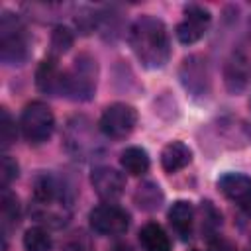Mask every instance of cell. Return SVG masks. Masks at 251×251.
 <instances>
[{
  "label": "cell",
  "mask_w": 251,
  "mask_h": 251,
  "mask_svg": "<svg viewBox=\"0 0 251 251\" xmlns=\"http://www.w3.org/2000/svg\"><path fill=\"white\" fill-rule=\"evenodd\" d=\"M129 43L137 59L149 69L163 67L171 57L167 27L157 18L151 16L139 18L129 29Z\"/></svg>",
  "instance_id": "6da1fadb"
},
{
  "label": "cell",
  "mask_w": 251,
  "mask_h": 251,
  "mask_svg": "<svg viewBox=\"0 0 251 251\" xmlns=\"http://www.w3.org/2000/svg\"><path fill=\"white\" fill-rule=\"evenodd\" d=\"M20 127H22V133L24 137L37 145V143H43L51 137L53 133V127H55V118H53V112L47 104L43 102H31L24 108L22 112V118H20Z\"/></svg>",
  "instance_id": "7a4b0ae2"
},
{
  "label": "cell",
  "mask_w": 251,
  "mask_h": 251,
  "mask_svg": "<svg viewBox=\"0 0 251 251\" xmlns=\"http://www.w3.org/2000/svg\"><path fill=\"white\" fill-rule=\"evenodd\" d=\"M137 122V112L133 106L124 104V102H116L112 106H108L100 118V131L110 137V139H122L127 137Z\"/></svg>",
  "instance_id": "3957f363"
},
{
  "label": "cell",
  "mask_w": 251,
  "mask_h": 251,
  "mask_svg": "<svg viewBox=\"0 0 251 251\" xmlns=\"http://www.w3.org/2000/svg\"><path fill=\"white\" fill-rule=\"evenodd\" d=\"M88 220H90V227L96 233H102V235H122L129 227L127 212L114 206V204L96 206L90 212Z\"/></svg>",
  "instance_id": "277c9868"
},
{
  "label": "cell",
  "mask_w": 251,
  "mask_h": 251,
  "mask_svg": "<svg viewBox=\"0 0 251 251\" xmlns=\"http://www.w3.org/2000/svg\"><path fill=\"white\" fill-rule=\"evenodd\" d=\"M2 29V59L8 63H20L27 55V43L14 16L6 14L0 22Z\"/></svg>",
  "instance_id": "5b68a950"
},
{
  "label": "cell",
  "mask_w": 251,
  "mask_h": 251,
  "mask_svg": "<svg viewBox=\"0 0 251 251\" xmlns=\"http://www.w3.org/2000/svg\"><path fill=\"white\" fill-rule=\"evenodd\" d=\"M210 12L202 6H188L184 10V20L176 25V37L180 43L190 45L204 37L208 25H210Z\"/></svg>",
  "instance_id": "8992f818"
},
{
  "label": "cell",
  "mask_w": 251,
  "mask_h": 251,
  "mask_svg": "<svg viewBox=\"0 0 251 251\" xmlns=\"http://www.w3.org/2000/svg\"><path fill=\"white\" fill-rule=\"evenodd\" d=\"M251 78V61L243 51H233L224 65V82L227 92L241 94Z\"/></svg>",
  "instance_id": "52a82bcc"
},
{
  "label": "cell",
  "mask_w": 251,
  "mask_h": 251,
  "mask_svg": "<svg viewBox=\"0 0 251 251\" xmlns=\"http://www.w3.org/2000/svg\"><path fill=\"white\" fill-rule=\"evenodd\" d=\"M90 182H92L96 194L106 202L118 200L126 188V178L122 176V173H118L116 169H110V167H96L92 171Z\"/></svg>",
  "instance_id": "ba28073f"
},
{
  "label": "cell",
  "mask_w": 251,
  "mask_h": 251,
  "mask_svg": "<svg viewBox=\"0 0 251 251\" xmlns=\"http://www.w3.org/2000/svg\"><path fill=\"white\" fill-rule=\"evenodd\" d=\"M94 61L88 59L86 55L78 57L75 61V71L71 76H67V90L71 94H76V98H82L80 94H84V98H88L96 86V78H94Z\"/></svg>",
  "instance_id": "9c48e42d"
},
{
  "label": "cell",
  "mask_w": 251,
  "mask_h": 251,
  "mask_svg": "<svg viewBox=\"0 0 251 251\" xmlns=\"http://www.w3.org/2000/svg\"><path fill=\"white\" fill-rule=\"evenodd\" d=\"M222 194L239 206H251V176L241 173H227L218 180Z\"/></svg>",
  "instance_id": "30bf717a"
},
{
  "label": "cell",
  "mask_w": 251,
  "mask_h": 251,
  "mask_svg": "<svg viewBox=\"0 0 251 251\" xmlns=\"http://www.w3.org/2000/svg\"><path fill=\"white\" fill-rule=\"evenodd\" d=\"M180 76L184 86L194 92V94H202L204 86H208V73H206V61L198 55H192L188 59H184L182 67H180Z\"/></svg>",
  "instance_id": "8fae6325"
},
{
  "label": "cell",
  "mask_w": 251,
  "mask_h": 251,
  "mask_svg": "<svg viewBox=\"0 0 251 251\" xmlns=\"http://www.w3.org/2000/svg\"><path fill=\"white\" fill-rule=\"evenodd\" d=\"M35 82L43 92H49V94H59L67 90V76H63V73L59 71L53 59H45L39 65L35 73Z\"/></svg>",
  "instance_id": "7c38bea8"
},
{
  "label": "cell",
  "mask_w": 251,
  "mask_h": 251,
  "mask_svg": "<svg viewBox=\"0 0 251 251\" xmlns=\"http://www.w3.org/2000/svg\"><path fill=\"white\" fill-rule=\"evenodd\" d=\"M61 194H63V188L59 184V180L51 175H41L35 178V184H33V200L37 206H43V208H51L55 206V202L61 200Z\"/></svg>",
  "instance_id": "4fadbf2b"
},
{
  "label": "cell",
  "mask_w": 251,
  "mask_h": 251,
  "mask_svg": "<svg viewBox=\"0 0 251 251\" xmlns=\"http://www.w3.org/2000/svg\"><path fill=\"white\" fill-rule=\"evenodd\" d=\"M192 161V151L182 141H173L161 151V165L167 173H176Z\"/></svg>",
  "instance_id": "5bb4252c"
},
{
  "label": "cell",
  "mask_w": 251,
  "mask_h": 251,
  "mask_svg": "<svg viewBox=\"0 0 251 251\" xmlns=\"http://www.w3.org/2000/svg\"><path fill=\"white\" fill-rule=\"evenodd\" d=\"M194 220V208L188 200H176L169 210V222L175 227V231L182 237H186L192 229Z\"/></svg>",
  "instance_id": "9a60e30c"
},
{
  "label": "cell",
  "mask_w": 251,
  "mask_h": 251,
  "mask_svg": "<svg viewBox=\"0 0 251 251\" xmlns=\"http://www.w3.org/2000/svg\"><path fill=\"white\" fill-rule=\"evenodd\" d=\"M139 241L145 251H171V241L159 224H147L139 231Z\"/></svg>",
  "instance_id": "2e32d148"
},
{
  "label": "cell",
  "mask_w": 251,
  "mask_h": 251,
  "mask_svg": "<svg viewBox=\"0 0 251 251\" xmlns=\"http://www.w3.org/2000/svg\"><path fill=\"white\" fill-rule=\"evenodd\" d=\"M120 163L126 169V173H129L133 176H139V175L147 173V169H149V155L141 147H127V149L122 151Z\"/></svg>",
  "instance_id": "e0dca14e"
},
{
  "label": "cell",
  "mask_w": 251,
  "mask_h": 251,
  "mask_svg": "<svg viewBox=\"0 0 251 251\" xmlns=\"http://www.w3.org/2000/svg\"><path fill=\"white\" fill-rule=\"evenodd\" d=\"M51 245H53L51 235L39 226L29 227L24 233V249L25 251H51Z\"/></svg>",
  "instance_id": "ac0fdd59"
},
{
  "label": "cell",
  "mask_w": 251,
  "mask_h": 251,
  "mask_svg": "<svg viewBox=\"0 0 251 251\" xmlns=\"http://www.w3.org/2000/svg\"><path fill=\"white\" fill-rule=\"evenodd\" d=\"M0 139H2L4 149H8L16 141V124L4 108L0 110Z\"/></svg>",
  "instance_id": "d6986e66"
},
{
  "label": "cell",
  "mask_w": 251,
  "mask_h": 251,
  "mask_svg": "<svg viewBox=\"0 0 251 251\" xmlns=\"http://www.w3.org/2000/svg\"><path fill=\"white\" fill-rule=\"evenodd\" d=\"M135 200L139 202V206L151 210L155 206H159L157 202L161 200V192H159V186L155 184H145V186H139L137 194H135Z\"/></svg>",
  "instance_id": "ffe728a7"
},
{
  "label": "cell",
  "mask_w": 251,
  "mask_h": 251,
  "mask_svg": "<svg viewBox=\"0 0 251 251\" xmlns=\"http://www.w3.org/2000/svg\"><path fill=\"white\" fill-rule=\"evenodd\" d=\"M71 45H73V33H71L67 27H63V25L55 27L53 37H51V47H53V51H55V53H65V51H69Z\"/></svg>",
  "instance_id": "44dd1931"
},
{
  "label": "cell",
  "mask_w": 251,
  "mask_h": 251,
  "mask_svg": "<svg viewBox=\"0 0 251 251\" xmlns=\"http://www.w3.org/2000/svg\"><path fill=\"white\" fill-rule=\"evenodd\" d=\"M2 216H4L6 222H16L18 216H20L18 198L8 188H4V192H2Z\"/></svg>",
  "instance_id": "7402d4cb"
},
{
  "label": "cell",
  "mask_w": 251,
  "mask_h": 251,
  "mask_svg": "<svg viewBox=\"0 0 251 251\" xmlns=\"http://www.w3.org/2000/svg\"><path fill=\"white\" fill-rule=\"evenodd\" d=\"M16 176H18V163L10 155H4L2 157V163H0V180H2V186L8 188V184Z\"/></svg>",
  "instance_id": "603a6c76"
},
{
  "label": "cell",
  "mask_w": 251,
  "mask_h": 251,
  "mask_svg": "<svg viewBox=\"0 0 251 251\" xmlns=\"http://www.w3.org/2000/svg\"><path fill=\"white\" fill-rule=\"evenodd\" d=\"M112 251H131V247L127 243H118V245H114Z\"/></svg>",
  "instance_id": "cb8c5ba5"
},
{
  "label": "cell",
  "mask_w": 251,
  "mask_h": 251,
  "mask_svg": "<svg viewBox=\"0 0 251 251\" xmlns=\"http://www.w3.org/2000/svg\"><path fill=\"white\" fill-rule=\"evenodd\" d=\"M192 251H196V249H192Z\"/></svg>",
  "instance_id": "d4e9b609"
}]
</instances>
